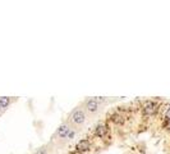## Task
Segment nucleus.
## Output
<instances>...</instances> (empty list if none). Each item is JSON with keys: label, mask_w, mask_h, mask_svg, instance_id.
<instances>
[{"label": "nucleus", "mask_w": 170, "mask_h": 154, "mask_svg": "<svg viewBox=\"0 0 170 154\" xmlns=\"http://www.w3.org/2000/svg\"><path fill=\"white\" fill-rule=\"evenodd\" d=\"M90 150H91V141L88 139H82L76 147V153H86Z\"/></svg>", "instance_id": "nucleus-4"}, {"label": "nucleus", "mask_w": 170, "mask_h": 154, "mask_svg": "<svg viewBox=\"0 0 170 154\" xmlns=\"http://www.w3.org/2000/svg\"><path fill=\"white\" fill-rule=\"evenodd\" d=\"M36 154H48V149H45V148H41V149H38Z\"/></svg>", "instance_id": "nucleus-12"}, {"label": "nucleus", "mask_w": 170, "mask_h": 154, "mask_svg": "<svg viewBox=\"0 0 170 154\" xmlns=\"http://www.w3.org/2000/svg\"><path fill=\"white\" fill-rule=\"evenodd\" d=\"M1 111H4V108H3V105H1V103H0V112Z\"/></svg>", "instance_id": "nucleus-13"}, {"label": "nucleus", "mask_w": 170, "mask_h": 154, "mask_svg": "<svg viewBox=\"0 0 170 154\" xmlns=\"http://www.w3.org/2000/svg\"><path fill=\"white\" fill-rule=\"evenodd\" d=\"M166 125H168L169 127H170V120H169V121H166Z\"/></svg>", "instance_id": "nucleus-14"}, {"label": "nucleus", "mask_w": 170, "mask_h": 154, "mask_svg": "<svg viewBox=\"0 0 170 154\" xmlns=\"http://www.w3.org/2000/svg\"><path fill=\"white\" fill-rule=\"evenodd\" d=\"M125 120H127V114H125L124 109H116L113 113L109 114V121H111L114 125H118V126L124 125Z\"/></svg>", "instance_id": "nucleus-2"}, {"label": "nucleus", "mask_w": 170, "mask_h": 154, "mask_svg": "<svg viewBox=\"0 0 170 154\" xmlns=\"http://www.w3.org/2000/svg\"><path fill=\"white\" fill-rule=\"evenodd\" d=\"M0 103H1L3 108L7 109L8 107H9V104H10V99L7 98V96H3V98H0Z\"/></svg>", "instance_id": "nucleus-8"}, {"label": "nucleus", "mask_w": 170, "mask_h": 154, "mask_svg": "<svg viewBox=\"0 0 170 154\" xmlns=\"http://www.w3.org/2000/svg\"><path fill=\"white\" fill-rule=\"evenodd\" d=\"M108 131H109L108 125H105V123H98V125L95 127L94 134H95L96 137H98V139H104V137L106 136V134H108Z\"/></svg>", "instance_id": "nucleus-6"}, {"label": "nucleus", "mask_w": 170, "mask_h": 154, "mask_svg": "<svg viewBox=\"0 0 170 154\" xmlns=\"http://www.w3.org/2000/svg\"><path fill=\"white\" fill-rule=\"evenodd\" d=\"M69 131H70V126L68 125V123H63L62 126L58 127V130L55 132V136H58L59 139H65Z\"/></svg>", "instance_id": "nucleus-7"}, {"label": "nucleus", "mask_w": 170, "mask_h": 154, "mask_svg": "<svg viewBox=\"0 0 170 154\" xmlns=\"http://www.w3.org/2000/svg\"><path fill=\"white\" fill-rule=\"evenodd\" d=\"M84 108H86V111L88 112V113L95 114V113H97L98 109H100V104L95 100V98L94 99H88V100H86Z\"/></svg>", "instance_id": "nucleus-5"}, {"label": "nucleus", "mask_w": 170, "mask_h": 154, "mask_svg": "<svg viewBox=\"0 0 170 154\" xmlns=\"http://www.w3.org/2000/svg\"><path fill=\"white\" fill-rule=\"evenodd\" d=\"M95 100L97 101L98 104H100V103H105V100H106V99H105V98H101V96H96V98H95Z\"/></svg>", "instance_id": "nucleus-11"}, {"label": "nucleus", "mask_w": 170, "mask_h": 154, "mask_svg": "<svg viewBox=\"0 0 170 154\" xmlns=\"http://www.w3.org/2000/svg\"><path fill=\"white\" fill-rule=\"evenodd\" d=\"M69 120L72 121L74 125H83L86 122V114H84L83 109L81 108H76L74 111L70 113L69 116Z\"/></svg>", "instance_id": "nucleus-3"}, {"label": "nucleus", "mask_w": 170, "mask_h": 154, "mask_svg": "<svg viewBox=\"0 0 170 154\" xmlns=\"http://www.w3.org/2000/svg\"><path fill=\"white\" fill-rule=\"evenodd\" d=\"M74 135H76V131H74V128H70V131L68 132V135H67V137L65 139H68V140H72L73 137H74Z\"/></svg>", "instance_id": "nucleus-9"}, {"label": "nucleus", "mask_w": 170, "mask_h": 154, "mask_svg": "<svg viewBox=\"0 0 170 154\" xmlns=\"http://www.w3.org/2000/svg\"><path fill=\"white\" fill-rule=\"evenodd\" d=\"M165 120L166 121L170 120V107H168V108H166V111H165Z\"/></svg>", "instance_id": "nucleus-10"}, {"label": "nucleus", "mask_w": 170, "mask_h": 154, "mask_svg": "<svg viewBox=\"0 0 170 154\" xmlns=\"http://www.w3.org/2000/svg\"><path fill=\"white\" fill-rule=\"evenodd\" d=\"M159 112V104L153 100H146L142 105V114L145 117H152Z\"/></svg>", "instance_id": "nucleus-1"}]
</instances>
